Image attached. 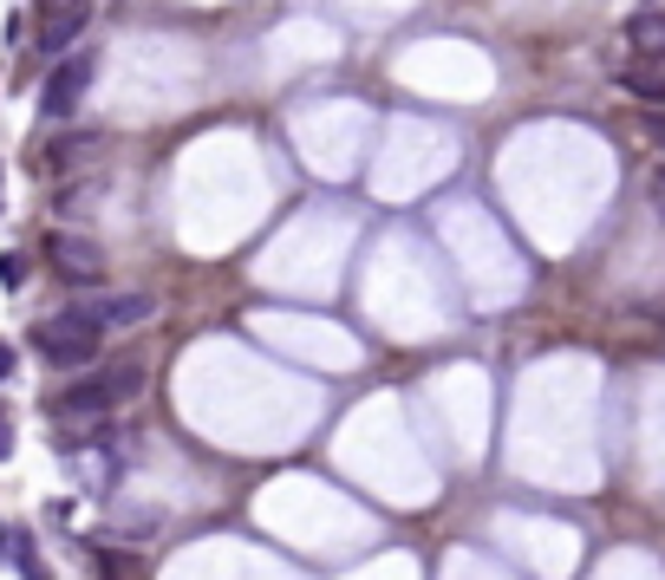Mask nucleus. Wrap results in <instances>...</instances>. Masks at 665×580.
I'll return each mask as SVG.
<instances>
[{"label":"nucleus","mask_w":665,"mask_h":580,"mask_svg":"<svg viewBox=\"0 0 665 580\" xmlns=\"http://www.w3.org/2000/svg\"><path fill=\"white\" fill-rule=\"evenodd\" d=\"M7 457H13V411L0 405V463H7Z\"/></svg>","instance_id":"12"},{"label":"nucleus","mask_w":665,"mask_h":580,"mask_svg":"<svg viewBox=\"0 0 665 580\" xmlns=\"http://www.w3.org/2000/svg\"><path fill=\"white\" fill-rule=\"evenodd\" d=\"M78 313L98 326V333H131V326H144L150 313H157V293L144 288H98L78 300Z\"/></svg>","instance_id":"4"},{"label":"nucleus","mask_w":665,"mask_h":580,"mask_svg":"<svg viewBox=\"0 0 665 580\" xmlns=\"http://www.w3.org/2000/svg\"><path fill=\"white\" fill-rule=\"evenodd\" d=\"M626 92L633 98H665V73H626Z\"/></svg>","instance_id":"10"},{"label":"nucleus","mask_w":665,"mask_h":580,"mask_svg":"<svg viewBox=\"0 0 665 580\" xmlns=\"http://www.w3.org/2000/svg\"><path fill=\"white\" fill-rule=\"evenodd\" d=\"M46 255H53V268L78 281V288H92V281H105V255H98V241L92 235H73V228H60L53 241H46Z\"/></svg>","instance_id":"5"},{"label":"nucleus","mask_w":665,"mask_h":580,"mask_svg":"<svg viewBox=\"0 0 665 580\" xmlns=\"http://www.w3.org/2000/svg\"><path fill=\"white\" fill-rule=\"evenodd\" d=\"M92 73H98V60L92 53H73V60H60L46 85H40V118L46 125H66L78 105H85V92H92Z\"/></svg>","instance_id":"3"},{"label":"nucleus","mask_w":665,"mask_h":580,"mask_svg":"<svg viewBox=\"0 0 665 580\" xmlns=\"http://www.w3.org/2000/svg\"><path fill=\"white\" fill-rule=\"evenodd\" d=\"M138 391H144V365L118 359V365H98L85 385H66V391L53 398V411H60V418H105V411L131 405Z\"/></svg>","instance_id":"1"},{"label":"nucleus","mask_w":665,"mask_h":580,"mask_svg":"<svg viewBox=\"0 0 665 580\" xmlns=\"http://www.w3.org/2000/svg\"><path fill=\"white\" fill-rule=\"evenodd\" d=\"M0 378H13V346L0 340Z\"/></svg>","instance_id":"14"},{"label":"nucleus","mask_w":665,"mask_h":580,"mask_svg":"<svg viewBox=\"0 0 665 580\" xmlns=\"http://www.w3.org/2000/svg\"><path fill=\"white\" fill-rule=\"evenodd\" d=\"M0 561L20 568L26 580H53V574H46V561L33 555V535H26V528H0Z\"/></svg>","instance_id":"8"},{"label":"nucleus","mask_w":665,"mask_h":580,"mask_svg":"<svg viewBox=\"0 0 665 580\" xmlns=\"http://www.w3.org/2000/svg\"><path fill=\"white\" fill-rule=\"evenodd\" d=\"M653 210H659V216H665V163H659V170H653Z\"/></svg>","instance_id":"13"},{"label":"nucleus","mask_w":665,"mask_h":580,"mask_svg":"<svg viewBox=\"0 0 665 580\" xmlns=\"http://www.w3.org/2000/svg\"><path fill=\"white\" fill-rule=\"evenodd\" d=\"M60 7H78V0H46V13H60Z\"/></svg>","instance_id":"16"},{"label":"nucleus","mask_w":665,"mask_h":580,"mask_svg":"<svg viewBox=\"0 0 665 580\" xmlns=\"http://www.w3.org/2000/svg\"><path fill=\"white\" fill-rule=\"evenodd\" d=\"M85 20H92V0H78V7H60V13H46V26H40V46H46V53H66L78 33H85Z\"/></svg>","instance_id":"6"},{"label":"nucleus","mask_w":665,"mask_h":580,"mask_svg":"<svg viewBox=\"0 0 665 580\" xmlns=\"http://www.w3.org/2000/svg\"><path fill=\"white\" fill-rule=\"evenodd\" d=\"M626 46H633L640 60H665V13L659 7H640V13L626 20Z\"/></svg>","instance_id":"7"},{"label":"nucleus","mask_w":665,"mask_h":580,"mask_svg":"<svg viewBox=\"0 0 665 580\" xmlns=\"http://www.w3.org/2000/svg\"><path fill=\"white\" fill-rule=\"evenodd\" d=\"M646 138H653V144L665 150V118H653V125H646Z\"/></svg>","instance_id":"15"},{"label":"nucleus","mask_w":665,"mask_h":580,"mask_svg":"<svg viewBox=\"0 0 665 580\" xmlns=\"http://www.w3.org/2000/svg\"><path fill=\"white\" fill-rule=\"evenodd\" d=\"M0 281L20 288V281H26V255H0Z\"/></svg>","instance_id":"11"},{"label":"nucleus","mask_w":665,"mask_h":580,"mask_svg":"<svg viewBox=\"0 0 665 580\" xmlns=\"http://www.w3.org/2000/svg\"><path fill=\"white\" fill-rule=\"evenodd\" d=\"M98 150H105L98 131H73V138H60V144L46 150V163H53V170H78V163H92Z\"/></svg>","instance_id":"9"},{"label":"nucleus","mask_w":665,"mask_h":580,"mask_svg":"<svg viewBox=\"0 0 665 580\" xmlns=\"http://www.w3.org/2000/svg\"><path fill=\"white\" fill-rule=\"evenodd\" d=\"M40 353L53 365H66V372H78V365H92L98 359V346H105V333L78 313V307H66V313H53V320H40Z\"/></svg>","instance_id":"2"}]
</instances>
